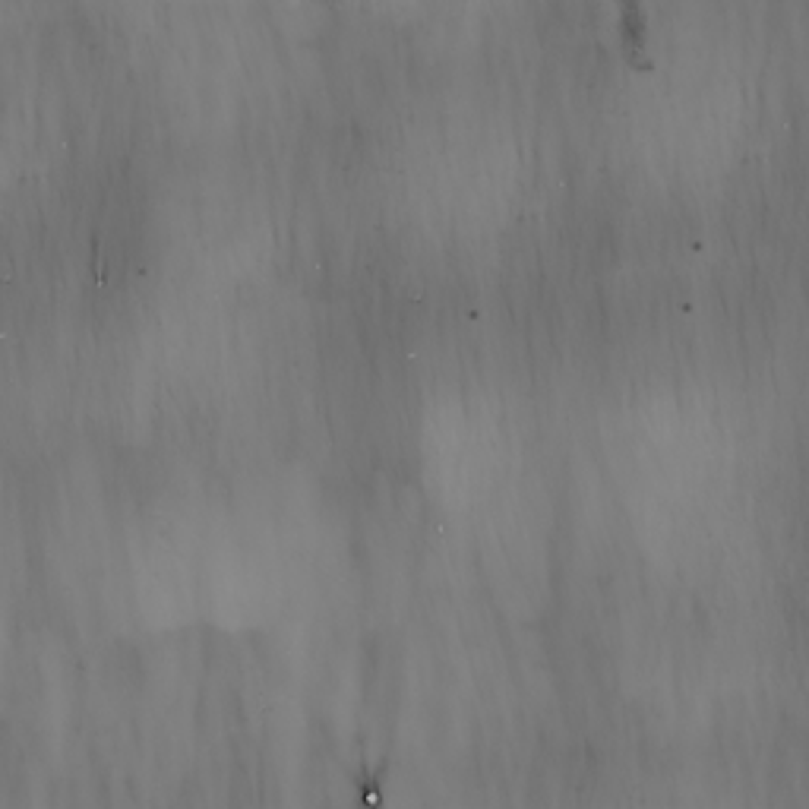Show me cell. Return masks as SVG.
Here are the masks:
<instances>
[{
  "mask_svg": "<svg viewBox=\"0 0 809 809\" xmlns=\"http://www.w3.org/2000/svg\"><path fill=\"white\" fill-rule=\"evenodd\" d=\"M620 7V35L626 60L636 66H645V16L638 0H617Z\"/></svg>",
  "mask_w": 809,
  "mask_h": 809,
  "instance_id": "6da1fadb",
  "label": "cell"
}]
</instances>
